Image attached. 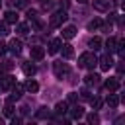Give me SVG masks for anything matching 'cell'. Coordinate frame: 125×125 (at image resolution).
Instances as JSON below:
<instances>
[{
    "instance_id": "obj_30",
    "label": "cell",
    "mask_w": 125,
    "mask_h": 125,
    "mask_svg": "<svg viewBox=\"0 0 125 125\" xmlns=\"http://www.w3.org/2000/svg\"><path fill=\"white\" fill-rule=\"evenodd\" d=\"M14 6L16 8H25V0H14Z\"/></svg>"
},
{
    "instance_id": "obj_14",
    "label": "cell",
    "mask_w": 125,
    "mask_h": 125,
    "mask_svg": "<svg viewBox=\"0 0 125 125\" xmlns=\"http://www.w3.org/2000/svg\"><path fill=\"white\" fill-rule=\"evenodd\" d=\"M35 72H37V68H35L33 62H25V64H23V74H25V76H33Z\"/></svg>"
},
{
    "instance_id": "obj_16",
    "label": "cell",
    "mask_w": 125,
    "mask_h": 125,
    "mask_svg": "<svg viewBox=\"0 0 125 125\" xmlns=\"http://www.w3.org/2000/svg\"><path fill=\"white\" fill-rule=\"evenodd\" d=\"M4 16H6V23H16L18 21V12H14V10H8Z\"/></svg>"
},
{
    "instance_id": "obj_15",
    "label": "cell",
    "mask_w": 125,
    "mask_h": 125,
    "mask_svg": "<svg viewBox=\"0 0 125 125\" xmlns=\"http://www.w3.org/2000/svg\"><path fill=\"white\" fill-rule=\"evenodd\" d=\"M98 80H100V76H98L96 72H90V74L84 78V82H86L88 86H96V84H98Z\"/></svg>"
},
{
    "instance_id": "obj_34",
    "label": "cell",
    "mask_w": 125,
    "mask_h": 125,
    "mask_svg": "<svg viewBox=\"0 0 125 125\" xmlns=\"http://www.w3.org/2000/svg\"><path fill=\"white\" fill-rule=\"evenodd\" d=\"M80 96H82V98H84V100H88V98H90V94H88V92H86V90H82V94H80Z\"/></svg>"
},
{
    "instance_id": "obj_27",
    "label": "cell",
    "mask_w": 125,
    "mask_h": 125,
    "mask_svg": "<svg viewBox=\"0 0 125 125\" xmlns=\"http://www.w3.org/2000/svg\"><path fill=\"white\" fill-rule=\"evenodd\" d=\"M86 121H88L90 125H94V123H100V117H98L96 113H90V115L86 117Z\"/></svg>"
},
{
    "instance_id": "obj_10",
    "label": "cell",
    "mask_w": 125,
    "mask_h": 125,
    "mask_svg": "<svg viewBox=\"0 0 125 125\" xmlns=\"http://www.w3.org/2000/svg\"><path fill=\"white\" fill-rule=\"evenodd\" d=\"M74 35H76V27L74 25H66L62 29V39H72Z\"/></svg>"
},
{
    "instance_id": "obj_36",
    "label": "cell",
    "mask_w": 125,
    "mask_h": 125,
    "mask_svg": "<svg viewBox=\"0 0 125 125\" xmlns=\"http://www.w3.org/2000/svg\"><path fill=\"white\" fill-rule=\"evenodd\" d=\"M78 2H80V4H86V2H88V0H78Z\"/></svg>"
},
{
    "instance_id": "obj_11",
    "label": "cell",
    "mask_w": 125,
    "mask_h": 125,
    "mask_svg": "<svg viewBox=\"0 0 125 125\" xmlns=\"http://www.w3.org/2000/svg\"><path fill=\"white\" fill-rule=\"evenodd\" d=\"M14 82H16V78H14V76H4L0 86H2V90H10V88L14 86Z\"/></svg>"
},
{
    "instance_id": "obj_8",
    "label": "cell",
    "mask_w": 125,
    "mask_h": 125,
    "mask_svg": "<svg viewBox=\"0 0 125 125\" xmlns=\"http://www.w3.org/2000/svg\"><path fill=\"white\" fill-rule=\"evenodd\" d=\"M109 0H94V8L96 10H100V12H107L109 10Z\"/></svg>"
},
{
    "instance_id": "obj_35",
    "label": "cell",
    "mask_w": 125,
    "mask_h": 125,
    "mask_svg": "<svg viewBox=\"0 0 125 125\" xmlns=\"http://www.w3.org/2000/svg\"><path fill=\"white\" fill-rule=\"evenodd\" d=\"M39 2H41V4H43V6H47V4H51V2H53V0H39Z\"/></svg>"
},
{
    "instance_id": "obj_22",
    "label": "cell",
    "mask_w": 125,
    "mask_h": 125,
    "mask_svg": "<svg viewBox=\"0 0 125 125\" xmlns=\"http://www.w3.org/2000/svg\"><path fill=\"white\" fill-rule=\"evenodd\" d=\"M4 115H6V117H12V115H14V105H12L10 100H8L6 105H4Z\"/></svg>"
},
{
    "instance_id": "obj_1",
    "label": "cell",
    "mask_w": 125,
    "mask_h": 125,
    "mask_svg": "<svg viewBox=\"0 0 125 125\" xmlns=\"http://www.w3.org/2000/svg\"><path fill=\"white\" fill-rule=\"evenodd\" d=\"M96 62H98V57L94 53H82L78 57V66H82V68H94Z\"/></svg>"
},
{
    "instance_id": "obj_4",
    "label": "cell",
    "mask_w": 125,
    "mask_h": 125,
    "mask_svg": "<svg viewBox=\"0 0 125 125\" xmlns=\"http://www.w3.org/2000/svg\"><path fill=\"white\" fill-rule=\"evenodd\" d=\"M53 68H55V74H57V78H64V76L68 74V64H66V62H62V61L55 62V64H53Z\"/></svg>"
},
{
    "instance_id": "obj_21",
    "label": "cell",
    "mask_w": 125,
    "mask_h": 125,
    "mask_svg": "<svg viewBox=\"0 0 125 125\" xmlns=\"http://www.w3.org/2000/svg\"><path fill=\"white\" fill-rule=\"evenodd\" d=\"M66 109H68V104L66 102H59L57 105H55V111L61 115V113H66Z\"/></svg>"
},
{
    "instance_id": "obj_6",
    "label": "cell",
    "mask_w": 125,
    "mask_h": 125,
    "mask_svg": "<svg viewBox=\"0 0 125 125\" xmlns=\"http://www.w3.org/2000/svg\"><path fill=\"white\" fill-rule=\"evenodd\" d=\"M104 86H105V90H109V92H115V90H119V80H117V78H107Z\"/></svg>"
},
{
    "instance_id": "obj_17",
    "label": "cell",
    "mask_w": 125,
    "mask_h": 125,
    "mask_svg": "<svg viewBox=\"0 0 125 125\" xmlns=\"http://www.w3.org/2000/svg\"><path fill=\"white\" fill-rule=\"evenodd\" d=\"M62 57L64 59H72L74 57V49H72V45H62Z\"/></svg>"
},
{
    "instance_id": "obj_3",
    "label": "cell",
    "mask_w": 125,
    "mask_h": 125,
    "mask_svg": "<svg viewBox=\"0 0 125 125\" xmlns=\"http://www.w3.org/2000/svg\"><path fill=\"white\" fill-rule=\"evenodd\" d=\"M64 21H66V12H64V10H61V12H57V14L51 16V25H53V27H59V25H62Z\"/></svg>"
},
{
    "instance_id": "obj_24",
    "label": "cell",
    "mask_w": 125,
    "mask_h": 125,
    "mask_svg": "<svg viewBox=\"0 0 125 125\" xmlns=\"http://www.w3.org/2000/svg\"><path fill=\"white\" fill-rule=\"evenodd\" d=\"M100 25H102V21H100L98 18H96V20H92V21H88V29H98Z\"/></svg>"
},
{
    "instance_id": "obj_37",
    "label": "cell",
    "mask_w": 125,
    "mask_h": 125,
    "mask_svg": "<svg viewBox=\"0 0 125 125\" xmlns=\"http://www.w3.org/2000/svg\"><path fill=\"white\" fill-rule=\"evenodd\" d=\"M0 6H2V2H0Z\"/></svg>"
},
{
    "instance_id": "obj_26",
    "label": "cell",
    "mask_w": 125,
    "mask_h": 125,
    "mask_svg": "<svg viewBox=\"0 0 125 125\" xmlns=\"http://www.w3.org/2000/svg\"><path fill=\"white\" fill-rule=\"evenodd\" d=\"M90 104H92L94 109H100V107H102V100H100V98H90Z\"/></svg>"
},
{
    "instance_id": "obj_5",
    "label": "cell",
    "mask_w": 125,
    "mask_h": 125,
    "mask_svg": "<svg viewBox=\"0 0 125 125\" xmlns=\"http://www.w3.org/2000/svg\"><path fill=\"white\" fill-rule=\"evenodd\" d=\"M61 45H62V39H51L49 41V53L51 55H55V53H59V49H61Z\"/></svg>"
},
{
    "instance_id": "obj_29",
    "label": "cell",
    "mask_w": 125,
    "mask_h": 125,
    "mask_svg": "<svg viewBox=\"0 0 125 125\" xmlns=\"http://www.w3.org/2000/svg\"><path fill=\"white\" fill-rule=\"evenodd\" d=\"M8 33H10V29H8L6 21H2V23H0V35H8Z\"/></svg>"
},
{
    "instance_id": "obj_18",
    "label": "cell",
    "mask_w": 125,
    "mask_h": 125,
    "mask_svg": "<svg viewBox=\"0 0 125 125\" xmlns=\"http://www.w3.org/2000/svg\"><path fill=\"white\" fill-rule=\"evenodd\" d=\"M88 45H90L94 51H98V49L102 47V39H100V37H92V39L88 41Z\"/></svg>"
},
{
    "instance_id": "obj_13",
    "label": "cell",
    "mask_w": 125,
    "mask_h": 125,
    "mask_svg": "<svg viewBox=\"0 0 125 125\" xmlns=\"http://www.w3.org/2000/svg\"><path fill=\"white\" fill-rule=\"evenodd\" d=\"M70 117H72V119H82V117H84V109H82L80 105H74V107L70 109Z\"/></svg>"
},
{
    "instance_id": "obj_23",
    "label": "cell",
    "mask_w": 125,
    "mask_h": 125,
    "mask_svg": "<svg viewBox=\"0 0 125 125\" xmlns=\"http://www.w3.org/2000/svg\"><path fill=\"white\" fill-rule=\"evenodd\" d=\"M105 47H107L109 51H115V47H117V39H115V37H109V39L105 41Z\"/></svg>"
},
{
    "instance_id": "obj_25",
    "label": "cell",
    "mask_w": 125,
    "mask_h": 125,
    "mask_svg": "<svg viewBox=\"0 0 125 125\" xmlns=\"http://www.w3.org/2000/svg\"><path fill=\"white\" fill-rule=\"evenodd\" d=\"M27 31H29V25H27V23H20V25H18V33H20V35H25Z\"/></svg>"
},
{
    "instance_id": "obj_12",
    "label": "cell",
    "mask_w": 125,
    "mask_h": 125,
    "mask_svg": "<svg viewBox=\"0 0 125 125\" xmlns=\"http://www.w3.org/2000/svg\"><path fill=\"white\" fill-rule=\"evenodd\" d=\"M23 90H27V92H31V94H35V92L39 90V84H37L35 80H27V82L23 84Z\"/></svg>"
},
{
    "instance_id": "obj_31",
    "label": "cell",
    "mask_w": 125,
    "mask_h": 125,
    "mask_svg": "<svg viewBox=\"0 0 125 125\" xmlns=\"http://www.w3.org/2000/svg\"><path fill=\"white\" fill-rule=\"evenodd\" d=\"M35 18H37V14H35V10H29V12H27V20L31 21V20H35Z\"/></svg>"
},
{
    "instance_id": "obj_33",
    "label": "cell",
    "mask_w": 125,
    "mask_h": 125,
    "mask_svg": "<svg viewBox=\"0 0 125 125\" xmlns=\"http://www.w3.org/2000/svg\"><path fill=\"white\" fill-rule=\"evenodd\" d=\"M4 53H6V45H4V43H0V57H2Z\"/></svg>"
},
{
    "instance_id": "obj_28",
    "label": "cell",
    "mask_w": 125,
    "mask_h": 125,
    "mask_svg": "<svg viewBox=\"0 0 125 125\" xmlns=\"http://www.w3.org/2000/svg\"><path fill=\"white\" fill-rule=\"evenodd\" d=\"M37 117H39V119H45V117H49V109H47V107H41V109L37 111Z\"/></svg>"
},
{
    "instance_id": "obj_20",
    "label": "cell",
    "mask_w": 125,
    "mask_h": 125,
    "mask_svg": "<svg viewBox=\"0 0 125 125\" xmlns=\"http://www.w3.org/2000/svg\"><path fill=\"white\" fill-rule=\"evenodd\" d=\"M107 105H109V107H117V105H119V98H117L115 94H109V96H107Z\"/></svg>"
},
{
    "instance_id": "obj_2",
    "label": "cell",
    "mask_w": 125,
    "mask_h": 125,
    "mask_svg": "<svg viewBox=\"0 0 125 125\" xmlns=\"http://www.w3.org/2000/svg\"><path fill=\"white\" fill-rule=\"evenodd\" d=\"M98 62H100V68L104 70V72H107L111 66H113V57L107 53V55H102L100 59H98Z\"/></svg>"
},
{
    "instance_id": "obj_32",
    "label": "cell",
    "mask_w": 125,
    "mask_h": 125,
    "mask_svg": "<svg viewBox=\"0 0 125 125\" xmlns=\"http://www.w3.org/2000/svg\"><path fill=\"white\" fill-rule=\"evenodd\" d=\"M76 100H78V94L76 92H70L68 94V102H76Z\"/></svg>"
},
{
    "instance_id": "obj_7",
    "label": "cell",
    "mask_w": 125,
    "mask_h": 125,
    "mask_svg": "<svg viewBox=\"0 0 125 125\" xmlns=\"http://www.w3.org/2000/svg\"><path fill=\"white\" fill-rule=\"evenodd\" d=\"M21 92H23V84H16V82H14V86H12V98H10V102L18 100V98L21 96Z\"/></svg>"
},
{
    "instance_id": "obj_9",
    "label": "cell",
    "mask_w": 125,
    "mask_h": 125,
    "mask_svg": "<svg viewBox=\"0 0 125 125\" xmlns=\"http://www.w3.org/2000/svg\"><path fill=\"white\" fill-rule=\"evenodd\" d=\"M43 57H45V49H43V47H31V59L41 61Z\"/></svg>"
},
{
    "instance_id": "obj_19",
    "label": "cell",
    "mask_w": 125,
    "mask_h": 125,
    "mask_svg": "<svg viewBox=\"0 0 125 125\" xmlns=\"http://www.w3.org/2000/svg\"><path fill=\"white\" fill-rule=\"evenodd\" d=\"M10 51H12V53H16V55H18V53H20V51H21V41H18V39H14V41H12V43H10Z\"/></svg>"
}]
</instances>
